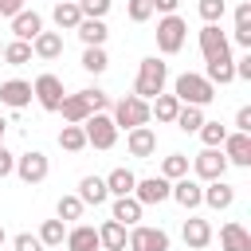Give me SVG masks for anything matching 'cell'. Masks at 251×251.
I'll list each match as a JSON object with an SVG mask.
<instances>
[{"label": "cell", "instance_id": "30bf717a", "mask_svg": "<svg viewBox=\"0 0 251 251\" xmlns=\"http://www.w3.org/2000/svg\"><path fill=\"white\" fill-rule=\"evenodd\" d=\"M192 173H196V180H200V184H208V180H224L227 161H224V153H220V149H200V153L192 157Z\"/></svg>", "mask_w": 251, "mask_h": 251}, {"label": "cell", "instance_id": "3957f363", "mask_svg": "<svg viewBox=\"0 0 251 251\" xmlns=\"http://www.w3.org/2000/svg\"><path fill=\"white\" fill-rule=\"evenodd\" d=\"M110 118H114L118 129H137V126H149V122H153V118H149V102H141V98H133V94L118 98L114 110H110Z\"/></svg>", "mask_w": 251, "mask_h": 251}, {"label": "cell", "instance_id": "8d00e7d4", "mask_svg": "<svg viewBox=\"0 0 251 251\" xmlns=\"http://www.w3.org/2000/svg\"><path fill=\"white\" fill-rule=\"evenodd\" d=\"M110 67V59H106V47H86L82 51V71H90V75H102Z\"/></svg>", "mask_w": 251, "mask_h": 251}, {"label": "cell", "instance_id": "7a4b0ae2", "mask_svg": "<svg viewBox=\"0 0 251 251\" xmlns=\"http://www.w3.org/2000/svg\"><path fill=\"white\" fill-rule=\"evenodd\" d=\"M173 98L180 102V106H208L212 98H216V86L204 78V75H196V71H184V75H176V82H173Z\"/></svg>", "mask_w": 251, "mask_h": 251}, {"label": "cell", "instance_id": "4dcf8cb0", "mask_svg": "<svg viewBox=\"0 0 251 251\" xmlns=\"http://www.w3.org/2000/svg\"><path fill=\"white\" fill-rule=\"evenodd\" d=\"M176 110H180V102H176L173 94H157V98L149 102V118H157V122H173Z\"/></svg>", "mask_w": 251, "mask_h": 251}, {"label": "cell", "instance_id": "7c38bea8", "mask_svg": "<svg viewBox=\"0 0 251 251\" xmlns=\"http://www.w3.org/2000/svg\"><path fill=\"white\" fill-rule=\"evenodd\" d=\"M220 153H224V161H227V165L247 169V165H251V133H235V129H227V137H224Z\"/></svg>", "mask_w": 251, "mask_h": 251}, {"label": "cell", "instance_id": "4fadbf2b", "mask_svg": "<svg viewBox=\"0 0 251 251\" xmlns=\"http://www.w3.org/2000/svg\"><path fill=\"white\" fill-rule=\"evenodd\" d=\"M169 184H173V180H165V176H141V180L133 184V200H137L141 208L165 204V200H169Z\"/></svg>", "mask_w": 251, "mask_h": 251}, {"label": "cell", "instance_id": "9a60e30c", "mask_svg": "<svg viewBox=\"0 0 251 251\" xmlns=\"http://www.w3.org/2000/svg\"><path fill=\"white\" fill-rule=\"evenodd\" d=\"M126 149H129V157H137V161L153 157V153H157V133H153V126L126 129Z\"/></svg>", "mask_w": 251, "mask_h": 251}, {"label": "cell", "instance_id": "8fae6325", "mask_svg": "<svg viewBox=\"0 0 251 251\" xmlns=\"http://www.w3.org/2000/svg\"><path fill=\"white\" fill-rule=\"evenodd\" d=\"M169 200H176L184 212H192V208L204 204V184H200L196 176H180V180L169 184Z\"/></svg>", "mask_w": 251, "mask_h": 251}, {"label": "cell", "instance_id": "7dc6e473", "mask_svg": "<svg viewBox=\"0 0 251 251\" xmlns=\"http://www.w3.org/2000/svg\"><path fill=\"white\" fill-rule=\"evenodd\" d=\"M16 12H24V0H0V16H16Z\"/></svg>", "mask_w": 251, "mask_h": 251}, {"label": "cell", "instance_id": "b9f144b4", "mask_svg": "<svg viewBox=\"0 0 251 251\" xmlns=\"http://www.w3.org/2000/svg\"><path fill=\"white\" fill-rule=\"evenodd\" d=\"M82 94H86V102H90V110H94V114H106V106H110V94H106V90H98V86H86Z\"/></svg>", "mask_w": 251, "mask_h": 251}, {"label": "cell", "instance_id": "5b68a950", "mask_svg": "<svg viewBox=\"0 0 251 251\" xmlns=\"http://www.w3.org/2000/svg\"><path fill=\"white\" fill-rule=\"evenodd\" d=\"M31 98H35L47 114H59V106H63V98H67L63 78H59V75H51V71H43V75L31 82Z\"/></svg>", "mask_w": 251, "mask_h": 251}, {"label": "cell", "instance_id": "ab89813d", "mask_svg": "<svg viewBox=\"0 0 251 251\" xmlns=\"http://www.w3.org/2000/svg\"><path fill=\"white\" fill-rule=\"evenodd\" d=\"M126 16H129L133 24H145V20L153 16V4H149V0H129V4H126Z\"/></svg>", "mask_w": 251, "mask_h": 251}, {"label": "cell", "instance_id": "2e32d148", "mask_svg": "<svg viewBox=\"0 0 251 251\" xmlns=\"http://www.w3.org/2000/svg\"><path fill=\"white\" fill-rule=\"evenodd\" d=\"M180 235H184V243H188L192 251H204V247L212 243V224H208L204 216H188L184 227H180Z\"/></svg>", "mask_w": 251, "mask_h": 251}, {"label": "cell", "instance_id": "9c48e42d", "mask_svg": "<svg viewBox=\"0 0 251 251\" xmlns=\"http://www.w3.org/2000/svg\"><path fill=\"white\" fill-rule=\"evenodd\" d=\"M129 251H169V231L165 227H149V224H133L126 235Z\"/></svg>", "mask_w": 251, "mask_h": 251}, {"label": "cell", "instance_id": "52a82bcc", "mask_svg": "<svg viewBox=\"0 0 251 251\" xmlns=\"http://www.w3.org/2000/svg\"><path fill=\"white\" fill-rule=\"evenodd\" d=\"M200 55H204V63H227L231 59V43L220 31V24H204L200 27Z\"/></svg>", "mask_w": 251, "mask_h": 251}, {"label": "cell", "instance_id": "816d5d0a", "mask_svg": "<svg viewBox=\"0 0 251 251\" xmlns=\"http://www.w3.org/2000/svg\"><path fill=\"white\" fill-rule=\"evenodd\" d=\"M51 251H63V247H51Z\"/></svg>", "mask_w": 251, "mask_h": 251}, {"label": "cell", "instance_id": "8992f818", "mask_svg": "<svg viewBox=\"0 0 251 251\" xmlns=\"http://www.w3.org/2000/svg\"><path fill=\"white\" fill-rule=\"evenodd\" d=\"M82 133H86V145L90 149H114L118 145V126L110 114H90L82 122Z\"/></svg>", "mask_w": 251, "mask_h": 251}, {"label": "cell", "instance_id": "d4e9b609", "mask_svg": "<svg viewBox=\"0 0 251 251\" xmlns=\"http://www.w3.org/2000/svg\"><path fill=\"white\" fill-rule=\"evenodd\" d=\"M75 196H78L82 204H94V208L110 200V192H106V180H102V176H94V173L78 180V192H75Z\"/></svg>", "mask_w": 251, "mask_h": 251}, {"label": "cell", "instance_id": "7402d4cb", "mask_svg": "<svg viewBox=\"0 0 251 251\" xmlns=\"http://www.w3.org/2000/svg\"><path fill=\"white\" fill-rule=\"evenodd\" d=\"M204 204L216 208V212H224V208L235 204V188H231L227 180H208V184H204Z\"/></svg>", "mask_w": 251, "mask_h": 251}, {"label": "cell", "instance_id": "83f0119b", "mask_svg": "<svg viewBox=\"0 0 251 251\" xmlns=\"http://www.w3.org/2000/svg\"><path fill=\"white\" fill-rule=\"evenodd\" d=\"M75 31H78V39H82L86 47H102V43H106V35H110L106 20H82Z\"/></svg>", "mask_w": 251, "mask_h": 251}, {"label": "cell", "instance_id": "e0dca14e", "mask_svg": "<svg viewBox=\"0 0 251 251\" xmlns=\"http://www.w3.org/2000/svg\"><path fill=\"white\" fill-rule=\"evenodd\" d=\"M67 251H102V243H98V227H90V224H75V227H67Z\"/></svg>", "mask_w": 251, "mask_h": 251}, {"label": "cell", "instance_id": "6da1fadb", "mask_svg": "<svg viewBox=\"0 0 251 251\" xmlns=\"http://www.w3.org/2000/svg\"><path fill=\"white\" fill-rule=\"evenodd\" d=\"M165 82H169V67H165L157 55H149V59H141V63H137L133 98H141V102H153L157 94H165Z\"/></svg>", "mask_w": 251, "mask_h": 251}, {"label": "cell", "instance_id": "f907efd6", "mask_svg": "<svg viewBox=\"0 0 251 251\" xmlns=\"http://www.w3.org/2000/svg\"><path fill=\"white\" fill-rule=\"evenodd\" d=\"M0 149H4V137H0Z\"/></svg>", "mask_w": 251, "mask_h": 251}, {"label": "cell", "instance_id": "d6a6232c", "mask_svg": "<svg viewBox=\"0 0 251 251\" xmlns=\"http://www.w3.org/2000/svg\"><path fill=\"white\" fill-rule=\"evenodd\" d=\"M59 149H67V153H82V149H86V133H82V126H63V129H59Z\"/></svg>", "mask_w": 251, "mask_h": 251}, {"label": "cell", "instance_id": "60d3db41", "mask_svg": "<svg viewBox=\"0 0 251 251\" xmlns=\"http://www.w3.org/2000/svg\"><path fill=\"white\" fill-rule=\"evenodd\" d=\"M12 251H47V247L39 243V235H31V231H20V235H12Z\"/></svg>", "mask_w": 251, "mask_h": 251}, {"label": "cell", "instance_id": "4316f807", "mask_svg": "<svg viewBox=\"0 0 251 251\" xmlns=\"http://www.w3.org/2000/svg\"><path fill=\"white\" fill-rule=\"evenodd\" d=\"M126 227L118 224V220H106L102 227H98V243H102V251H126Z\"/></svg>", "mask_w": 251, "mask_h": 251}, {"label": "cell", "instance_id": "d590c367", "mask_svg": "<svg viewBox=\"0 0 251 251\" xmlns=\"http://www.w3.org/2000/svg\"><path fill=\"white\" fill-rule=\"evenodd\" d=\"M196 133H200L204 149H220V145H224V137H227V126H220V122H204Z\"/></svg>", "mask_w": 251, "mask_h": 251}, {"label": "cell", "instance_id": "ee69618b", "mask_svg": "<svg viewBox=\"0 0 251 251\" xmlns=\"http://www.w3.org/2000/svg\"><path fill=\"white\" fill-rule=\"evenodd\" d=\"M235 133H251V106L235 110Z\"/></svg>", "mask_w": 251, "mask_h": 251}, {"label": "cell", "instance_id": "681fc988", "mask_svg": "<svg viewBox=\"0 0 251 251\" xmlns=\"http://www.w3.org/2000/svg\"><path fill=\"white\" fill-rule=\"evenodd\" d=\"M4 239H8V235H4V227H0V247H4Z\"/></svg>", "mask_w": 251, "mask_h": 251}, {"label": "cell", "instance_id": "5bb4252c", "mask_svg": "<svg viewBox=\"0 0 251 251\" xmlns=\"http://www.w3.org/2000/svg\"><path fill=\"white\" fill-rule=\"evenodd\" d=\"M0 106H8V110H27L31 106V82H24V78H8V82H0Z\"/></svg>", "mask_w": 251, "mask_h": 251}, {"label": "cell", "instance_id": "277c9868", "mask_svg": "<svg viewBox=\"0 0 251 251\" xmlns=\"http://www.w3.org/2000/svg\"><path fill=\"white\" fill-rule=\"evenodd\" d=\"M188 39V24L180 16H161L157 20V51L161 55H176Z\"/></svg>", "mask_w": 251, "mask_h": 251}, {"label": "cell", "instance_id": "7bdbcfd3", "mask_svg": "<svg viewBox=\"0 0 251 251\" xmlns=\"http://www.w3.org/2000/svg\"><path fill=\"white\" fill-rule=\"evenodd\" d=\"M235 31H239V35H251V4H247V0L235 8Z\"/></svg>", "mask_w": 251, "mask_h": 251}, {"label": "cell", "instance_id": "f546056e", "mask_svg": "<svg viewBox=\"0 0 251 251\" xmlns=\"http://www.w3.org/2000/svg\"><path fill=\"white\" fill-rule=\"evenodd\" d=\"M35 235H39V243H43L47 251H51V247H63V239H67V224H63V220H43Z\"/></svg>", "mask_w": 251, "mask_h": 251}, {"label": "cell", "instance_id": "1f68e13d", "mask_svg": "<svg viewBox=\"0 0 251 251\" xmlns=\"http://www.w3.org/2000/svg\"><path fill=\"white\" fill-rule=\"evenodd\" d=\"M8 67H24V63H31V43H24V39H12V43H4V55H0Z\"/></svg>", "mask_w": 251, "mask_h": 251}, {"label": "cell", "instance_id": "e575fe53", "mask_svg": "<svg viewBox=\"0 0 251 251\" xmlns=\"http://www.w3.org/2000/svg\"><path fill=\"white\" fill-rule=\"evenodd\" d=\"M82 200L78 196H59V204H55V220H63V224H75V220H82Z\"/></svg>", "mask_w": 251, "mask_h": 251}, {"label": "cell", "instance_id": "f5cc1de1", "mask_svg": "<svg viewBox=\"0 0 251 251\" xmlns=\"http://www.w3.org/2000/svg\"><path fill=\"white\" fill-rule=\"evenodd\" d=\"M0 55H4V43H0Z\"/></svg>", "mask_w": 251, "mask_h": 251}, {"label": "cell", "instance_id": "836d02e7", "mask_svg": "<svg viewBox=\"0 0 251 251\" xmlns=\"http://www.w3.org/2000/svg\"><path fill=\"white\" fill-rule=\"evenodd\" d=\"M157 176H165V180L188 176V157H184V153H169V157L161 161V173H157Z\"/></svg>", "mask_w": 251, "mask_h": 251}, {"label": "cell", "instance_id": "603a6c76", "mask_svg": "<svg viewBox=\"0 0 251 251\" xmlns=\"http://www.w3.org/2000/svg\"><path fill=\"white\" fill-rule=\"evenodd\" d=\"M141 204L133 200V196H114V208H110V220H118L122 227H133V224H141Z\"/></svg>", "mask_w": 251, "mask_h": 251}, {"label": "cell", "instance_id": "44dd1931", "mask_svg": "<svg viewBox=\"0 0 251 251\" xmlns=\"http://www.w3.org/2000/svg\"><path fill=\"white\" fill-rule=\"evenodd\" d=\"M102 180H106V192H110V196H133V184H137L133 169H126V165L110 169V173H106Z\"/></svg>", "mask_w": 251, "mask_h": 251}, {"label": "cell", "instance_id": "bcb514c9", "mask_svg": "<svg viewBox=\"0 0 251 251\" xmlns=\"http://www.w3.org/2000/svg\"><path fill=\"white\" fill-rule=\"evenodd\" d=\"M153 4V12H161V16H176V4L180 0H149Z\"/></svg>", "mask_w": 251, "mask_h": 251}, {"label": "cell", "instance_id": "c3c4849f", "mask_svg": "<svg viewBox=\"0 0 251 251\" xmlns=\"http://www.w3.org/2000/svg\"><path fill=\"white\" fill-rule=\"evenodd\" d=\"M4 129H8V122H4V114H0V137H4Z\"/></svg>", "mask_w": 251, "mask_h": 251}, {"label": "cell", "instance_id": "74e56055", "mask_svg": "<svg viewBox=\"0 0 251 251\" xmlns=\"http://www.w3.org/2000/svg\"><path fill=\"white\" fill-rule=\"evenodd\" d=\"M196 12L204 24H220L224 12H227V0H196Z\"/></svg>", "mask_w": 251, "mask_h": 251}, {"label": "cell", "instance_id": "f1b7e54d", "mask_svg": "<svg viewBox=\"0 0 251 251\" xmlns=\"http://www.w3.org/2000/svg\"><path fill=\"white\" fill-rule=\"evenodd\" d=\"M204 122H208V118H204V110H200V106H180V110H176V118H173V126H176L180 133H196Z\"/></svg>", "mask_w": 251, "mask_h": 251}, {"label": "cell", "instance_id": "ffe728a7", "mask_svg": "<svg viewBox=\"0 0 251 251\" xmlns=\"http://www.w3.org/2000/svg\"><path fill=\"white\" fill-rule=\"evenodd\" d=\"M31 55L43 59V63L59 59V55H63V35H59V31H39V35L31 39Z\"/></svg>", "mask_w": 251, "mask_h": 251}, {"label": "cell", "instance_id": "d6986e66", "mask_svg": "<svg viewBox=\"0 0 251 251\" xmlns=\"http://www.w3.org/2000/svg\"><path fill=\"white\" fill-rule=\"evenodd\" d=\"M39 31H43V16H39V12H27V8H24V12L12 16V35H16V39L31 43Z\"/></svg>", "mask_w": 251, "mask_h": 251}, {"label": "cell", "instance_id": "cb8c5ba5", "mask_svg": "<svg viewBox=\"0 0 251 251\" xmlns=\"http://www.w3.org/2000/svg\"><path fill=\"white\" fill-rule=\"evenodd\" d=\"M220 247H224V251H251V231L231 220V224L220 227Z\"/></svg>", "mask_w": 251, "mask_h": 251}, {"label": "cell", "instance_id": "ac0fdd59", "mask_svg": "<svg viewBox=\"0 0 251 251\" xmlns=\"http://www.w3.org/2000/svg\"><path fill=\"white\" fill-rule=\"evenodd\" d=\"M59 114H63V122L67 126H82L94 110H90V102H86V94L82 90H75V94H67L63 98V106H59Z\"/></svg>", "mask_w": 251, "mask_h": 251}, {"label": "cell", "instance_id": "ba28073f", "mask_svg": "<svg viewBox=\"0 0 251 251\" xmlns=\"http://www.w3.org/2000/svg\"><path fill=\"white\" fill-rule=\"evenodd\" d=\"M24 184H43L47 180V173H51V161H47V153H39V149H27V153H20L16 157V169H12Z\"/></svg>", "mask_w": 251, "mask_h": 251}, {"label": "cell", "instance_id": "484cf974", "mask_svg": "<svg viewBox=\"0 0 251 251\" xmlns=\"http://www.w3.org/2000/svg\"><path fill=\"white\" fill-rule=\"evenodd\" d=\"M51 20H55V27H59V31H75V27L82 24V12H78V4H75V0H59V4L51 8Z\"/></svg>", "mask_w": 251, "mask_h": 251}, {"label": "cell", "instance_id": "f35d334b", "mask_svg": "<svg viewBox=\"0 0 251 251\" xmlns=\"http://www.w3.org/2000/svg\"><path fill=\"white\" fill-rule=\"evenodd\" d=\"M75 4H78L82 20H106V12H110V0H75Z\"/></svg>", "mask_w": 251, "mask_h": 251}, {"label": "cell", "instance_id": "f6af8a7d", "mask_svg": "<svg viewBox=\"0 0 251 251\" xmlns=\"http://www.w3.org/2000/svg\"><path fill=\"white\" fill-rule=\"evenodd\" d=\"M12 169H16V153L0 149V180H4V176H12Z\"/></svg>", "mask_w": 251, "mask_h": 251}]
</instances>
